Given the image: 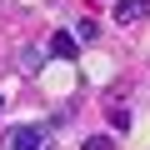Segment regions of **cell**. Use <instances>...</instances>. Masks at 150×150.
Returning <instances> with one entry per match:
<instances>
[{"mask_svg":"<svg viewBox=\"0 0 150 150\" xmlns=\"http://www.w3.org/2000/svg\"><path fill=\"white\" fill-rule=\"evenodd\" d=\"M5 150H55V130L50 125H10Z\"/></svg>","mask_w":150,"mask_h":150,"instance_id":"obj_1","label":"cell"},{"mask_svg":"<svg viewBox=\"0 0 150 150\" xmlns=\"http://www.w3.org/2000/svg\"><path fill=\"white\" fill-rule=\"evenodd\" d=\"M145 15H150V0H115V25H130Z\"/></svg>","mask_w":150,"mask_h":150,"instance_id":"obj_2","label":"cell"},{"mask_svg":"<svg viewBox=\"0 0 150 150\" xmlns=\"http://www.w3.org/2000/svg\"><path fill=\"white\" fill-rule=\"evenodd\" d=\"M50 55L55 60H75V55H80V40H75L70 30H55L50 35Z\"/></svg>","mask_w":150,"mask_h":150,"instance_id":"obj_3","label":"cell"},{"mask_svg":"<svg viewBox=\"0 0 150 150\" xmlns=\"http://www.w3.org/2000/svg\"><path fill=\"white\" fill-rule=\"evenodd\" d=\"M105 120H110L115 130H130V110H125V105H110V110H105Z\"/></svg>","mask_w":150,"mask_h":150,"instance_id":"obj_4","label":"cell"},{"mask_svg":"<svg viewBox=\"0 0 150 150\" xmlns=\"http://www.w3.org/2000/svg\"><path fill=\"white\" fill-rule=\"evenodd\" d=\"M80 150H110V135H85Z\"/></svg>","mask_w":150,"mask_h":150,"instance_id":"obj_5","label":"cell"},{"mask_svg":"<svg viewBox=\"0 0 150 150\" xmlns=\"http://www.w3.org/2000/svg\"><path fill=\"white\" fill-rule=\"evenodd\" d=\"M70 35H75V40H95V20H80V25H75Z\"/></svg>","mask_w":150,"mask_h":150,"instance_id":"obj_6","label":"cell"},{"mask_svg":"<svg viewBox=\"0 0 150 150\" xmlns=\"http://www.w3.org/2000/svg\"><path fill=\"white\" fill-rule=\"evenodd\" d=\"M0 110H5V100H0Z\"/></svg>","mask_w":150,"mask_h":150,"instance_id":"obj_7","label":"cell"}]
</instances>
